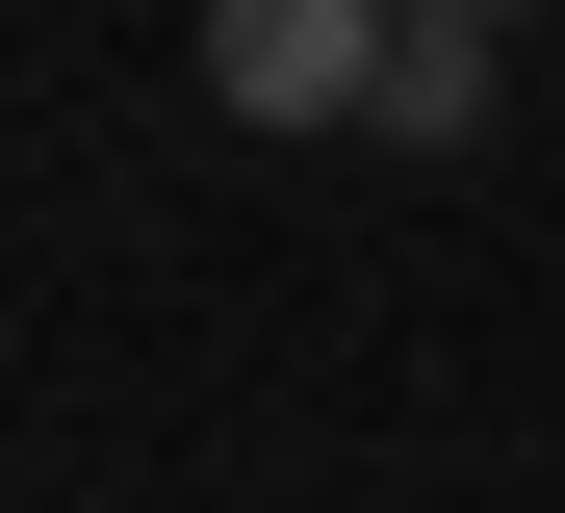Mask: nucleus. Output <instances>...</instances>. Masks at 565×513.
<instances>
[{"label": "nucleus", "instance_id": "f257e3e1", "mask_svg": "<svg viewBox=\"0 0 565 513\" xmlns=\"http://www.w3.org/2000/svg\"><path fill=\"white\" fill-rule=\"evenodd\" d=\"M386 26H412V0H232V26H206V103H232V129H386Z\"/></svg>", "mask_w": 565, "mask_h": 513}, {"label": "nucleus", "instance_id": "f03ea898", "mask_svg": "<svg viewBox=\"0 0 565 513\" xmlns=\"http://www.w3.org/2000/svg\"><path fill=\"white\" fill-rule=\"evenodd\" d=\"M489 77H514V52L462 26V0H412V26H386V129H412V154H462V129H489Z\"/></svg>", "mask_w": 565, "mask_h": 513}]
</instances>
